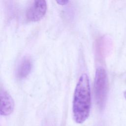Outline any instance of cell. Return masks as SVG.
Returning a JSON list of instances; mask_svg holds the SVG:
<instances>
[{
  "label": "cell",
  "mask_w": 126,
  "mask_h": 126,
  "mask_svg": "<svg viewBox=\"0 0 126 126\" xmlns=\"http://www.w3.org/2000/svg\"><path fill=\"white\" fill-rule=\"evenodd\" d=\"M47 10V3L44 0H34L28 7L26 16L31 21L40 20L45 14Z\"/></svg>",
  "instance_id": "cell-3"
},
{
  "label": "cell",
  "mask_w": 126,
  "mask_h": 126,
  "mask_svg": "<svg viewBox=\"0 0 126 126\" xmlns=\"http://www.w3.org/2000/svg\"><path fill=\"white\" fill-rule=\"evenodd\" d=\"M124 97H125V98H126V91L124 92Z\"/></svg>",
  "instance_id": "cell-7"
},
{
  "label": "cell",
  "mask_w": 126,
  "mask_h": 126,
  "mask_svg": "<svg viewBox=\"0 0 126 126\" xmlns=\"http://www.w3.org/2000/svg\"><path fill=\"white\" fill-rule=\"evenodd\" d=\"M108 92V78L104 68L99 66L95 71L94 93L97 105L102 108L105 104Z\"/></svg>",
  "instance_id": "cell-2"
},
{
  "label": "cell",
  "mask_w": 126,
  "mask_h": 126,
  "mask_svg": "<svg viewBox=\"0 0 126 126\" xmlns=\"http://www.w3.org/2000/svg\"><path fill=\"white\" fill-rule=\"evenodd\" d=\"M0 115L8 116L12 113L14 102L11 95L5 90L0 91Z\"/></svg>",
  "instance_id": "cell-4"
},
{
  "label": "cell",
  "mask_w": 126,
  "mask_h": 126,
  "mask_svg": "<svg viewBox=\"0 0 126 126\" xmlns=\"http://www.w3.org/2000/svg\"><path fill=\"white\" fill-rule=\"evenodd\" d=\"M56 2L60 5H65L68 3L69 0H57Z\"/></svg>",
  "instance_id": "cell-6"
},
{
  "label": "cell",
  "mask_w": 126,
  "mask_h": 126,
  "mask_svg": "<svg viewBox=\"0 0 126 126\" xmlns=\"http://www.w3.org/2000/svg\"><path fill=\"white\" fill-rule=\"evenodd\" d=\"M32 67V62L31 59L28 57H24L19 63L16 75L20 79H24L30 74Z\"/></svg>",
  "instance_id": "cell-5"
},
{
  "label": "cell",
  "mask_w": 126,
  "mask_h": 126,
  "mask_svg": "<svg viewBox=\"0 0 126 126\" xmlns=\"http://www.w3.org/2000/svg\"><path fill=\"white\" fill-rule=\"evenodd\" d=\"M91 105V95L89 78L86 73L82 74L76 84L72 102V113L74 121L83 123L89 117Z\"/></svg>",
  "instance_id": "cell-1"
}]
</instances>
